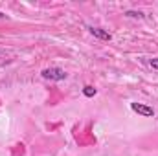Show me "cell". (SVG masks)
Here are the masks:
<instances>
[{
  "label": "cell",
  "mask_w": 158,
  "mask_h": 156,
  "mask_svg": "<svg viewBox=\"0 0 158 156\" xmlns=\"http://www.w3.org/2000/svg\"><path fill=\"white\" fill-rule=\"evenodd\" d=\"M40 76L44 79H48V81H63V79H66V72L63 70V68H57V66H50V68H44L42 72H40Z\"/></svg>",
  "instance_id": "6da1fadb"
},
{
  "label": "cell",
  "mask_w": 158,
  "mask_h": 156,
  "mask_svg": "<svg viewBox=\"0 0 158 156\" xmlns=\"http://www.w3.org/2000/svg\"><path fill=\"white\" fill-rule=\"evenodd\" d=\"M131 109H132L134 112H138L140 116H145V117L155 116V110H153L149 105H143V103H131Z\"/></svg>",
  "instance_id": "7a4b0ae2"
},
{
  "label": "cell",
  "mask_w": 158,
  "mask_h": 156,
  "mask_svg": "<svg viewBox=\"0 0 158 156\" xmlns=\"http://www.w3.org/2000/svg\"><path fill=\"white\" fill-rule=\"evenodd\" d=\"M88 31L96 37V39H101V40H112V35L101 28H94V26H88Z\"/></svg>",
  "instance_id": "3957f363"
},
{
  "label": "cell",
  "mask_w": 158,
  "mask_h": 156,
  "mask_svg": "<svg viewBox=\"0 0 158 156\" xmlns=\"http://www.w3.org/2000/svg\"><path fill=\"white\" fill-rule=\"evenodd\" d=\"M125 17H129V18H143L145 15H143V11H134V9H129V11H125Z\"/></svg>",
  "instance_id": "277c9868"
},
{
  "label": "cell",
  "mask_w": 158,
  "mask_h": 156,
  "mask_svg": "<svg viewBox=\"0 0 158 156\" xmlns=\"http://www.w3.org/2000/svg\"><path fill=\"white\" fill-rule=\"evenodd\" d=\"M96 94H98V90H96L94 86H90V84H86V86L83 88V96H85V97H94Z\"/></svg>",
  "instance_id": "5b68a950"
},
{
  "label": "cell",
  "mask_w": 158,
  "mask_h": 156,
  "mask_svg": "<svg viewBox=\"0 0 158 156\" xmlns=\"http://www.w3.org/2000/svg\"><path fill=\"white\" fill-rule=\"evenodd\" d=\"M149 64H151L155 70H158V57H153V59H149Z\"/></svg>",
  "instance_id": "8992f818"
},
{
  "label": "cell",
  "mask_w": 158,
  "mask_h": 156,
  "mask_svg": "<svg viewBox=\"0 0 158 156\" xmlns=\"http://www.w3.org/2000/svg\"><path fill=\"white\" fill-rule=\"evenodd\" d=\"M4 17H6V15H2V13H0V18H4Z\"/></svg>",
  "instance_id": "52a82bcc"
}]
</instances>
